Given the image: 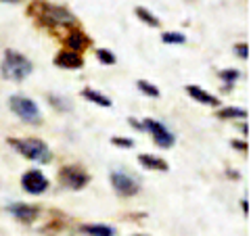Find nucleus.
<instances>
[{
    "label": "nucleus",
    "instance_id": "nucleus-23",
    "mask_svg": "<svg viewBox=\"0 0 251 236\" xmlns=\"http://www.w3.org/2000/svg\"><path fill=\"white\" fill-rule=\"evenodd\" d=\"M234 54H237L239 59H247V57H249V44H247V42L234 44Z\"/></svg>",
    "mask_w": 251,
    "mask_h": 236
},
{
    "label": "nucleus",
    "instance_id": "nucleus-5",
    "mask_svg": "<svg viewBox=\"0 0 251 236\" xmlns=\"http://www.w3.org/2000/svg\"><path fill=\"white\" fill-rule=\"evenodd\" d=\"M140 125H143V132H149L153 136V142L159 146V148H172L176 142V134L170 132L166 125H163L161 121H155V119H143L140 121Z\"/></svg>",
    "mask_w": 251,
    "mask_h": 236
},
{
    "label": "nucleus",
    "instance_id": "nucleus-19",
    "mask_svg": "<svg viewBox=\"0 0 251 236\" xmlns=\"http://www.w3.org/2000/svg\"><path fill=\"white\" fill-rule=\"evenodd\" d=\"M161 42L163 44H184L186 36L182 31H163L161 34Z\"/></svg>",
    "mask_w": 251,
    "mask_h": 236
},
{
    "label": "nucleus",
    "instance_id": "nucleus-28",
    "mask_svg": "<svg viewBox=\"0 0 251 236\" xmlns=\"http://www.w3.org/2000/svg\"><path fill=\"white\" fill-rule=\"evenodd\" d=\"M241 209L245 211V213H249V201L245 199V201H241Z\"/></svg>",
    "mask_w": 251,
    "mask_h": 236
},
{
    "label": "nucleus",
    "instance_id": "nucleus-25",
    "mask_svg": "<svg viewBox=\"0 0 251 236\" xmlns=\"http://www.w3.org/2000/svg\"><path fill=\"white\" fill-rule=\"evenodd\" d=\"M232 148H237V151H241V153H247L249 144L245 142V140H232Z\"/></svg>",
    "mask_w": 251,
    "mask_h": 236
},
{
    "label": "nucleus",
    "instance_id": "nucleus-20",
    "mask_svg": "<svg viewBox=\"0 0 251 236\" xmlns=\"http://www.w3.org/2000/svg\"><path fill=\"white\" fill-rule=\"evenodd\" d=\"M220 77H222V80L226 82L224 90H230V88H232V84L241 77V71H239V69H224V71H220Z\"/></svg>",
    "mask_w": 251,
    "mask_h": 236
},
{
    "label": "nucleus",
    "instance_id": "nucleus-21",
    "mask_svg": "<svg viewBox=\"0 0 251 236\" xmlns=\"http://www.w3.org/2000/svg\"><path fill=\"white\" fill-rule=\"evenodd\" d=\"M97 59L103 63V65H115L117 63V57L109 48H97Z\"/></svg>",
    "mask_w": 251,
    "mask_h": 236
},
{
    "label": "nucleus",
    "instance_id": "nucleus-7",
    "mask_svg": "<svg viewBox=\"0 0 251 236\" xmlns=\"http://www.w3.org/2000/svg\"><path fill=\"white\" fill-rule=\"evenodd\" d=\"M109 180H111L113 190L122 196H134L140 192V188H143L134 176L126 174V171H111V174H109Z\"/></svg>",
    "mask_w": 251,
    "mask_h": 236
},
{
    "label": "nucleus",
    "instance_id": "nucleus-27",
    "mask_svg": "<svg viewBox=\"0 0 251 236\" xmlns=\"http://www.w3.org/2000/svg\"><path fill=\"white\" fill-rule=\"evenodd\" d=\"M239 130L243 132V134H245V136H247V134H249V125L245 123V121H243V123H239Z\"/></svg>",
    "mask_w": 251,
    "mask_h": 236
},
{
    "label": "nucleus",
    "instance_id": "nucleus-16",
    "mask_svg": "<svg viewBox=\"0 0 251 236\" xmlns=\"http://www.w3.org/2000/svg\"><path fill=\"white\" fill-rule=\"evenodd\" d=\"M82 96H84L86 100H90L92 105H99V107H111V105H113L109 96H105L103 92L92 90V88H84V90H82Z\"/></svg>",
    "mask_w": 251,
    "mask_h": 236
},
{
    "label": "nucleus",
    "instance_id": "nucleus-30",
    "mask_svg": "<svg viewBox=\"0 0 251 236\" xmlns=\"http://www.w3.org/2000/svg\"><path fill=\"white\" fill-rule=\"evenodd\" d=\"M132 236H149V234H132Z\"/></svg>",
    "mask_w": 251,
    "mask_h": 236
},
{
    "label": "nucleus",
    "instance_id": "nucleus-9",
    "mask_svg": "<svg viewBox=\"0 0 251 236\" xmlns=\"http://www.w3.org/2000/svg\"><path fill=\"white\" fill-rule=\"evenodd\" d=\"M6 211L21 224H34L38 215H40V207L29 205V203H11V205L6 207Z\"/></svg>",
    "mask_w": 251,
    "mask_h": 236
},
{
    "label": "nucleus",
    "instance_id": "nucleus-29",
    "mask_svg": "<svg viewBox=\"0 0 251 236\" xmlns=\"http://www.w3.org/2000/svg\"><path fill=\"white\" fill-rule=\"evenodd\" d=\"M228 176H230V178H239V174H237L234 169H228Z\"/></svg>",
    "mask_w": 251,
    "mask_h": 236
},
{
    "label": "nucleus",
    "instance_id": "nucleus-10",
    "mask_svg": "<svg viewBox=\"0 0 251 236\" xmlns=\"http://www.w3.org/2000/svg\"><path fill=\"white\" fill-rule=\"evenodd\" d=\"M52 63L61 69H80L84 65V59H82V54H77V52L61 50V52H57V57L52 59Z\"/></svg>",
    "mask_w": 251,
    "mask_h": 236
},
{
    "label": "nucleus",
    "instance_id": "nucleus-14",
    "mask_svg": "<svg viewBox=\"0 0 251 236\" xmlns=\"http://www.w3.org/2000/svg\"><path fill=\"white\" fill-rule=\"evenodd\" d=\"M80 232L86 236H115V228L105 226V224H82Z\"/></svg>",
    "mask_w": 251,
    "mask_h": 236
},
{
    "label": "nucleus",
    "instance_id": "nucleus-1",
    "mask_svg": "<svg viewBox=\"0 0 251 236\" xmlns=\"http://www.w3.org/2000/svg\"><path fill=\"white\" fill-rule=\"evenodd\" d=\"M34 71V63H31L25 54H21L19 50L6 48L4 57L0 61V75L9 82H23L25 77Z\"/></svg>",
    "mask_w": 251,
    "mask_h": 236
},
{
    "label": "nucleus",
    "instance_id": "nucleus-24",
    "mask_svg": "<svg viewBox=\"0 0 251 236\" xmlns=\"http://www.w3.org/2000/svg\"><path fill=\"white\" fill-rule=\"evenodd\" d=\"M111 142L115 146H122V148H132V146H134V140H132V138H122V136H113Z\"/></svg>",
    "mask_w": 251,
    "mask_h": 236
},
{
    "label": "nucleus",
    "instance_id": "nucleus-11",
    "mask_svg": "<svg viewBox=\"0 0 251 236\" xmlns=\"http://www.w3.org/2000/svg\"><path fill=\"white\" fill-rule=\"evenodd\" d=\"M65 44H67V50H72V52H77V54H80L82 50H86V48H88V46L92 44V40L84 34V31H80V29H72V31L67 34V38H65Z\"/></svg>",
    "mask_w": 251,
    "mask_h": 236
},
{
    "label": "nucleus",
    "instance_id": "nucleus-13",
    "mask_svg": "<svg viewBox=\"0 0 251 236\" xmlns=\"http://www.w3.org/2000/svg\"><path fill=\"white\" fill-rule=\"evenodd\" d=\"M138 163L143 165L147 169H155V171H168L170 165L166 159H161V157H155V155H149V153H143L138 155Z\"/></svg>",
    "mask_w": 251,
    "mask_h": 236
},
{
    "label": "nucleus",
    "instance_id": "nucleus-2",
    "mask_svg": "<svg viewBox=\"0 0 251 236\" xmlns=\"http://www.w3.org/2000/svg\"><path fill=\"white\" fill-rule=\"evenodd\" d=\"M9 144L29 161H36V163H50L52 161L50 146L40 138H9Z\"/></svg>",
    "mask_w": 251,
    "mask_h": 236
},
{
    "label": "nucleus",
    "instance_id": "nucleus-18",
    "mask_svg": "<svg viewBox=\"0 0 251 236\" xmlns=\"http://www.w3.org/2000/svg\"><path fill=\"white\" fill-rule=\"evenodd\" d=\"M136 88L143 92V94H147V96H151V98H159V88H157L155 84H151V82H147V80H138L136 82Z\"/></svg>",
    "mask_w": 251,
    "mask_h": 236
},
{
    "label": "nucleus",
    "instance_id": "nucleus-6",
    "mask_svg": "<svg viewBox=\"0 0 251 236\" xmlns=\"http://www.w3.org/2000/svg\"><path fill=\"white\" fill-rule=\"evenodd\" d=\"M59 182L69 190H82L84 186H88L90 176L77 165H65L59 171Z\"/></svg>",
    "mask_w": 251,
    "mask_h": 236
},
{
    "label": "nucleus",
    "instance_id": "nucleus-3",
    "mask_svg": "<svg viewBox=\"0 0 251 236\" xmlns=\"http://www.w3.org/2000/svg\"><path fill=\"white\" fill-rule=\"evenodd\" d=\"M40 13V17L38 21L42 23V25H50V27H61V25H75V15L65 9V6L61 4H50V2H34L31 6V13Z\"/></svg>",
    "mask_w": 251,
    "mask_h": 236
},
{
    "label": "nucleus",
    "instance_id": "nucleus-17",
    "mask_svg": "<svg viewBox=\"0 0 251 236\" xmlns=\"http://www.w3.org/2000/svg\"><path fill=\"white\" fill-rule=\"evenodd\" d=\"M134 15H136V17L143 21V23H147L149 27H159V25H161L159 17H155V15L149 11V9H145V6H136V9H134Z\"/></svg>",
    "mask_w": 251,
    "mask_h": 236
},
{
    "label": "nucleus",
    "instance_id": "nucleus-22",
    "mask_svg": "<svg viewBox=\"0 0 251 236\" xmlns=\"http://www.w3.org/2000/svg\"><path fill=\"white\" fill-rule=\"evenodd\" d=\"M49 103L54 109H61V111H69V103L63 96H57V94H49Z\"/></svg>",
    "mask_w": 251,
    "mask_h": 236
},
{
    "label": "nucleus",
    "instance_id": "nucleus-8",
    "mask_svg": "<svg viewBox=\"0 0 251 236\" xmlns=\"http://www.w3.org/2000/svg\"><path fill=\"white\" fill-rule=\"evenodd\" d=\"M21 186H23V190H25V192L38 196V194H42V192L49 190L50 182H49V178H46L42 171H38V169H27L25 174L21 176Z\"/></svg>",
    "mask_w": 251,
    "mask_h": 236
},
{
    "label": "nucleus",
    "instance_id": "nucleus-15",
    "mask_svg": "<svg viewBox=\"0 0 251 236\" xmlns=\"http://www.w3.org/2000/svg\"><path fill=\"white\" fill-rule=\"evenodd\" d=\"M216 117L218 119H247L249 113L245 111V109H239V107H222L216 111Z\"/></svg>",
    "mask_w": 251,
    "mask_h": 236
},
{
    "label": "nucleus",
    "instance_id": "nucleus-26",
    "mask_svg": "<svg viewBox=\"0 0 251 236\" xmlns=\"http://www.w3.org/2000/svg\"><path fill=\"white\" fill-rule=\"evenodd\" d=\"M130 125H132V128H136V130H140V132H143V125H140V121L138 119H134V117H130Z\"/></svg>",
    "mask_w": 251,
    "mask_h": 236
},
{
    "label": "nucleus",
    "instance_id": "nucleus-12",
    "mask_svg": "<svg viewBox=\"0 0 251 236\" xmlns=\"http://www.w3.org/2000/svg\"><path fill=\"white\" fill-rule=\"evenodd\" d=\"M184 90H186L188 96H193V98L197 100V103H201V105H209V107H218V105H220V98H218V96H214V94L205 92V90L201 88V86L188 84Z\"/></svg>",
    "mask_w": 251,
    "mask_h": 236
},
{
    "label": "nucleus",
    "instance_id": "nucleus-4",
    "mask_svg": "<svg viewBox=\"0 0 251 236\" xmlns=\"http://www.w3.org/2000/svg\"><path fill=\"white\" fill-rule=\"evenodd\" d=\"M9 109L19 117L23 123H29V125H40L42 123L40 107L36 105L34 98L25 96V94H13V96L9 98Z\"/></svg>",
    "mask_w": 251,
    "mask_h": 236
}]
</instances>
